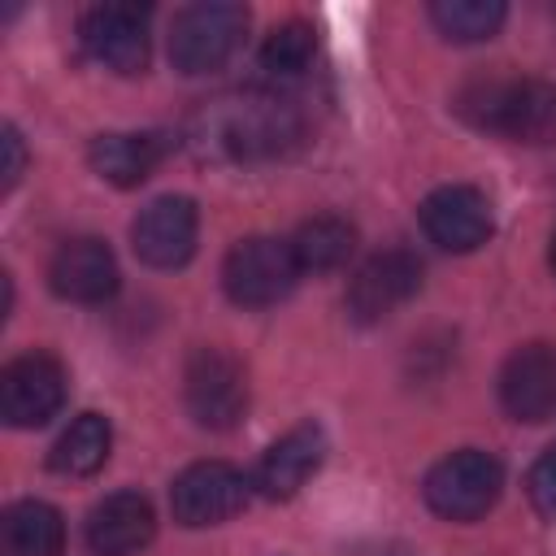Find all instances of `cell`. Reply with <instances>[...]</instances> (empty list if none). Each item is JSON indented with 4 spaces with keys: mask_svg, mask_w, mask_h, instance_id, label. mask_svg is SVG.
Instances as JSON below:
<instances>
[{
    "mask_svg": "<svg viewBox=\"0 0 556 556\" xmlns=\"http://www.w3.org/2000/svg\"><path fill=\"white\" fill-rule=\"evenodd\" d=\"M109 447H113V430H109V417L100 413H78L70 421V430L56 439L52 447V469L65 473V478H87L96 473L104 460H109Z\"/></svg>",
    "mask_w": 556,
    "mask_h": 556,
    "instance_id": "cell-20",
    "label": "cell"
},
{
    "mask_svg": "<svg viewBox=\"0 0 556 556\" xmlns=\"http://www.w3.org/2000/svg\"><path fill=\"white\" fill-rule=\"evenodd\" d=\"M421 287V261L408 248H387L374 252L348 282V313L356 321H382L400 304H408Z\"/></svg>",
    "mask_w": 556,
    "mask_h": 556,
    "instance_id": "cell-11",
    "label": "cell"
},
{
    "mask_svg": "<svg viewBox=\"0 0 556 556\" xmlns=\"http://www.w3.org/2000/svg\"><path fill=\"white\" fill-rule=\"evenodd\" d=\"M421 230L430 243H439L443 252H473L491 239L495 217H491V200L469 187V182H447L434 187L421 200Z\"/></svg>",
    "mask_w": 556,
    "mask_h": 556,
    "instance_id": "cell-10",
    "label": "cell"
},
{
    "mask_svg": "<svg viewBox=\"0 0 556 556\" xmlns=\"http://www.w3.org/2000/svg\"><path fill=\"white\" fill-rule=\"evenodd\" d=\"M117 256L104 239H65L48 261V287L74 304H104L117 291Z\"/></svg>",
    "mask_w": 556,
    "mask_h": 556,
    "instance_id": "cell-14",
    "label": "cell"
},
{
    "mask_svg": "<svg viewBox=\"0 0 556 556\" xmlns=\"http://www.w3.org/2000/svg\"><path fill=\"white\" fill-rule=\"evenodd\" d=\"M0 148H4V191H13L17 187V178H22V169H26V143H22V135H17V126H4L0 130Z\"/></svg>",
    "mask_w": 556,
    "mask_h": 556,
    "instance_id": "cell-24",
    "label": "cell"
},
{
    "mask_svg": "<svg viewBox=\"0 0 556 556\" xmlns=\"http://www.w3.org/2000/svg\"><path fill=\"white\" fill-rule=\"evenodd\" d=\"M456 113L513 143H556V83L543 78H473L456 96Z\"/></svg>",
    "mask_w": 556,
    "mask_h": 556,
    "instance_id": "cell-1",
    "label": "cell"
},
{
    "mask_svg": "<svg viewBox=\"0 0 556 556\" xmlns=\"http://www.w3.org/2000/svg\"><path fill=\"white\" fill-rule=\"evenodd\" d=\"M65 391H70V382H65V369L56 356H48V352L13 356L0 369V417L17 430L43 426L61 413Z\"/></svg>",
    "mask_w": 556,
    "mask_h": 556,
    "instance_id": "cell-8",
    "label": "cell"
},
{
    "mask_svg": "<svg viewBox=\"0 0 556 556\" xmlns=\"http://www.w3.org/2000/svg\"><path fill=\"white\" fill-rule=\"evenodd\" d=\"M287 243L300 261V274H330V269L348 265V256L356 252V226L348 217L321 213V217L300 222V230Z\"/></svg>",
    "mask_w": 556,
    "mask_h": 556,
    "instance_id": "cell-19",
    "label": "cell"
},
{
    "mask_svg": "<svg viewBox=\"0 0 556 556\" xmlns=\"http://www.w3.org/2000/svg\"><path fill=\"white\" fill-rule=\"evenodd\" d=\"M200 235V213L187 195H161L152 200L135 226H130V248L143 265L152 269H178L191 261Z\"/></svg>",
    "mask_w": 556,
    "mask_h": 556,
    "instance_id": "cell-12",
    "label": "cell"
},
{
    "mask_svg": "<svg viewBox=\"0 0 556 556\" xmlns=\"http://www.w3.org/2000/svg\"><path fill=\"white\" fill-rule=\"evenodd\" d=\"M547 265H552V274H556V235H552V252H547Z\"/></svg>",
    "mask_w": 556,
    "mask_h": 556,
    "instance_id": "cell-25",
    "label": "cell"
},
{
    "mask_svg": "<svg viewBox=\"0 0 556 556\" xmlns=\"http://www.w3.org/2000/svg\"><path fill=\"white\" fill-rule=\"evenodd\" d=\"M300 282V261L287 239L248 235L222 261V287L239 308H269L287 300Z\"/></svg>",
    "mask_w": 556,
    "mask_h": 556,
    "instance_id": "cell-5",
    "label": "cell"
},
{
    "mask_svg": "<svg viewBox=\"0 0 556 556\" xmlns=\"http://www.w3.org/2000/svg\"><path fill=\"white\" fill-rule=\"evenodd\" d=\"M321 460H326V430L317 421H300L282 439L269 443V452L261 456L252 473V486L265 500H291L321 469Z\"/></svg>",
    "mask_w": 556,
    "mask_h": 556,
    "instance_id": "cell-15",
    "label": "cell"
},
{
    "mask_svg": "<svg viewBox=\"0 0 556 556\" xmlns=\"http://www.w3.org/2000/svg\"><path fill=\"white\" fill-rule=\"evenodd\" d=\"M65 521L43 500H17L0 517V552L4 556H61Z\"/></svg>",
    "mask_w": 556,
    "mask_h": 556,
    "instance_id": "cell-18",
    "label": "cell"
},
{
    "mask_svg": "<svg viewBox=\"0 0 556 556\" xmlns=\"http://www.w3.org/2000/svg\"><path fill=\"white\" fill-rule=\"evenodd\" d=\"M508 9L500 0H434L430 22L452 43H482L504 26Z\"/></svg>",
    "mask_w": 556,
    "mask_h": 556,
    "instance_id": "cell-21",
    "label": "cell"
},
{
    "mask_svg": "<svg viewBox=\"0 0 556 556\" xmlns=\"http://www.w3.org/2000/svg\"><path fill=\"white\" fill-rule=\"evenodd\" d=\"M526 495H530V504H534V513H539L543 521H556V443L530 465V473H526Z\"/></svg>",
    "mask_w": 556,
    "mask_h": 556,
    "instance_id": "cell-23",
    "label": "cell"
},
{
    "mask_svg": "<svg viewBox=\"0 0 556 556\" xmlns=\"http://www.w3.org/2000/svg\"><path fill=\"white\" fill-rule=\"evenodd\" d=\"M500 404L513 421H547L556 413V343H521L500 369Z\"/></svg>",
    "mask_w": 556,
    "mask_h": 556,
    "instance_id": "cell-13",
    "label": "cell"
},
{
    "mask_svg": "<svg viewBox=\"0 0 556 556\" xmlns=\"http://www.w3.org/2000/svg\"><path fill=\"white\" fill-rule=\"evenodd\" d=\"M248 35V9L230 0L187 4L169 26V61L178 74H213L222 70Z\"/></svg>",
    "mask_w": 556,
    "mask_h": 556,
    "instance_id": "cell-4",
    "label": "cell"
},
{
    "mask_svg": "<svg viewBox=\"0 0 556 556\" xmlns=\"http://www.w3.org/2000/svg\"><path fill=\"white\" fill-rule=\"evenodd\" d=\"M169 139L165 135H130V130H113V135H96L87 143V165L113 182V187H139L152 178V169L165 161Z\"/></svg>",
    "mask_w": 556,
    "mask_h": 556,
    "instance_id": "cell-17",
    "label": "cell"
},
{
    "mask_svg": "<svg viewBox=\"0 0 556 556\" xmlns=\"http://www.w3.org/2000/svg\"><path fill=\"white\" fill-rule=\"evenodd\" d=\"M317 56V30L300 17L274 26L261 43V70L269 78H300Z\"/></svg>",
    "mask_w": 556,
    "mask_h": 556,
    "instance_id": "cell-22",
    "label": "cell"
},
{
    "mask_svg": "<svg viewBox=\"0 0 556 556\" xmlns=\"http://www.w3.org/2000/svg\"><path fill=\"white\" fill-rule=\"evenodd\" d=\"M87 56L113 74L148 70V13L135 4H96L78 22Z\"/></svg>",
    "mask_w": 556,
    "mask_h": 556,
    "instance_id": "cell-9",
    "label": "cell"
},
{
    "mask_svg": "<svg viewBox=\"0 0 556 556\" xmlns=\"http://www.w3.org/2000/svg\"><path fill=\"white\" fill-rule=\"evenodd\" d=\"M156 534L152 500L139 491H113L104 495L87 517V547L96 556H135Z\"/></svg>",
    "mask_w": 556,
    "mask_h": 556,
    "instance_id": "cell-16",
    "label": "cell"
},
{
    "mask_svg": "<svg viewBox=\"0 0 556 556\" xmlns=\"http://www.w3.org/2000/svg\"><path fill=\"white\" fill-rule=\"evenodd\" d=\"M504 491V465L482 452V447H460L447 452L443 460L430 465L421 495L430 504V513H439L443 521H478L495 508Z\"/></svg>",
    "mask_w": 556,
    "mask_h": 556,
    "instance_id": "cell-3",
    "label": "cell"
},
{
    "mask_svg": "<svg viewBox=\"0 0 556 556\" xmlns=\"http://www.w3.org/2000/svg\"><path fill=\"white\" fill-rule=\"evenodd\" d=\"M187 413L208 430H230L248 413V369L226 348H195L182 369Z\"/></svg>",
    "mask_w": 556,
    "mask_h": 556,
    "instance_id": "cell-6",
    "label": "cell"
},
{
    "mask_svg": "<svg viewBox=\"0 0 556 556\" xmlns=\"http://www.w3.org/2000/svg\"><path fill=\"white\" fill-rule=\"evenodd\" d=\"M248 495H252V478H243V469L226 460H195L174 478L169 513L178 526L204 530V526H222L235 513H243Z\"/></svg>",
    "mask_w": 556,
    "mask_h": 556,
    "instance_id": "cell-7",
    "label": "cell"
},
{
    "mask_svg": "<svg viewBox=\"0 0 556 556\" xmlns=\"http://www.w3.org/2000/svg\"><path fill=\"white\" fill-rule=\"evenodd\" d=\"M204 148L226 152L235 161H261V156H278L300 139V113L291 100L282 96H265V91H243L235 100H217L204 113V130H200Z\"/></svg>",
    "mask_w": 556,
    "mask_h": 556,
    "instance_id": "cell-2",
    "label": "cell"
}]
</instances>
